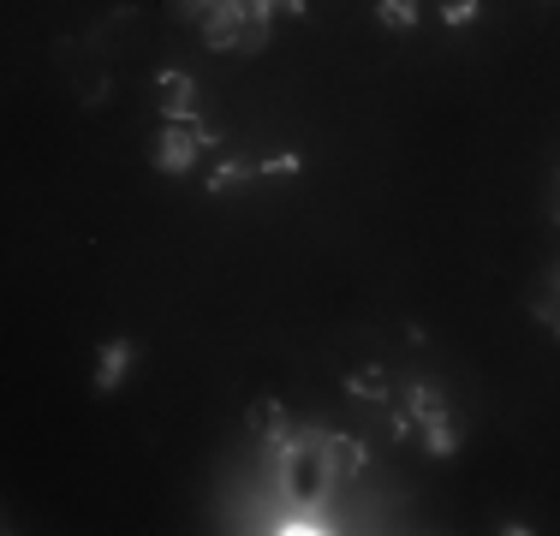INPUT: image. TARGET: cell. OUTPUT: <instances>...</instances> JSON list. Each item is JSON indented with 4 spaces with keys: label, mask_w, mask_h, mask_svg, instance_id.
<instances>
[{
    "label": "cell",
    "mask_w": 560,
    "mask_h": 536,
    "mask_svg": "<svg viewBox=\"0 0 560 536\" xmlns=\"http://www.w3.org/2000/svg\"><path fill=\"white\" fill-rule=\"evenodd\" d=\"M471 19H477V0H442V24L459 31V24H471Z\"/></svg>",
    "instance_id": "cell-16"
},
{
    "label": "cell",
    "mask_w": 560,
    "mask_h": 536,
    "mask_svg": "<svg viewBox=\"0 0 560 536\" xmlns=\"http://www.w3.org/2000/svg\"><path fill=\"white\" fill-rule=\"evenodd\" d=\"M131 358H138V352H131V340H114L108 352H102V370H96V387H102V394H108V387H119V375L131 370Z\"/></svg>",
    "instance_id": "cell-9"
},
{
    "label": "cell",
    "mask_w": 560,
    "mask_h": 536,
    "mask_svg": "<svg viewBox=\"0 0 560 536\" xmlns=\"http://www.w3.org/2000/svg\"><path fill=\"white\" fill-rule=\"evenodd\" d=\"M262 173V161H226V167H215V179H209V191L226 197V191H238L245 179H257Z\"/></svg>",
    "instance_id": "cell-10"
},
{
    "label": "cell",
    "mask_w": 560,
    "mask_h": 536,
    "mask_svg": "<svg viewBox=\"0 0 560 536\" xmlns=\"http://www.w3.org/2000/svg\"><path fill=\"white\" fill-rule=\"evenodd\" d=\"M250 429L269 435L275 447H292V423H287V411H280L275 399H257V406H250Z\"/></svg>",
    "instance_id": "cell-7"
},
{
    "label": "cell",
    "mask_w": 560,
    "mask_h": 536,
    "mask_svg": "<svg viewBox=\"0 0 560 536\" xmlns=\"http://www.w3.org/2000/svg\"><path fill=\"white\" fill-rule=\"evenodd\" d=\"M275 531L280 536H323V531H335V525H328V518H316V506H299V513L275 518Z\"/></svg>",
    "instance_id": "cell-11"
},
{
    "label": "cell",
    "mask_w": 560,
    "mask_h": 536,
    "mask_svg": "<svg viewBox=\"0 0 560 536\" xmlns=\"http://www.w3.org/2000/svg\"><path fill=\"white\" fill-rule=\"evenodd\" d=\"M209 150V126L203 119H167L162 126V138H155V167L162 173H191L197 167V155Z\"/></svg>",
    "instance_id": "cell-2"
},
{
    "label": "cell",
    "mask_w": 560,
    "mask_h": 536,
    "mask_svg": "<svg viewBox=\"0 0 560 536\" xmlns=\"http://www.w3.org/2000/svg\"><path fill=\"white\" fill-rule=\"evenodd\" d=\"M418 435H423V447L435 453V459H447L459 441H453V423H447V411H430V418H418Z\"/></svg>",
    "instance_id": "cell-8"
},
{
    "label": "cell",
    "mask_w": 560,
    "mask_h": 536,
    "mask_svg": "<svg viewBox=\"0 0 560 536\" xmlns=\"http://www.w3.org/2000/svg\"><path fill=\"white\" fill-rule=\"evenodd\" d=\"M549 221H560V179L549 185Z\"/></svg>",
    "instance_id": "cell-19"
},
{
    "label": "cell",
    "mask_w": 560,
    "mask_h": 536,
    "mask_svg": "<svg viewBox=\"0 0 560 536\" xmlns=\"http://www.w3.org/2000/svg\"><path fill=\"white\" fill-rule=\"evenodd\" d=\"M238 31H245V12H238V0H215V12L203 19V48L238 54Z\"/></svg>",
    "instance_id": "cell-3"
},
{
    "label": "cell",
    "mask_w": 560,
    "mask_h": 536,
    "mask_svg": "<svg viewBox=\"0 0 560 536\" xmlns=\"http://www.w3.org/2000/svg\"><path fill=\"white\" fill-rule=\"evenodd\" d=\"M346 394H352V399H376V406H388V399H394L388 370H382V364H358L352 375H346Z\"/></svg>",
    "instance_id": "cell-6"
},
{
    "label": "cell",
    "mask_w": 560,
    "mask_h": 536,
    "mask_svg": "<svg viewBox=\"0 0 560 536\" xmlns=\"http://www.w3.org/2000/svg\"><path fill=\"white\" fill-rule=\"evenodd\" d=\"M162 114L167 119H191L197 114V84L185 72H162Z\"/></svg>",
    "instance_id": "cell-5"
},
{
    "label": "cell",
    "mask_w": 560,
    "mask_h": 536,
    "mask_svg": "<svg viewBox=\"0 0 560 536\" xmlns=\"http://www.w3.org/2000/svg\"><path fill=\"white\" fill-rule=\"evenodd\" d=\"M209 12H215V0H167V19L173 24H197V31H203Z\"/></svg>",
    "instance_id": "cell-13"
},
{
    "label": "cell",
    "mask_w": 560,
    "mask_h": 536,
    "mask_svg": "<svg viewBox=\"0 0 560 536\" xmlns=\"http://www.w3.org/2000/svg\"><path fill=\"white\" fill-rule=\"evenodd\" d=\"M549 328H555V340H560V311H555V322H549Z\"/></svg>",
    "instance_id": "cell-20"
},
{
    "label": "cell",
    "mask_w": 560,
    "mask_h": 536,
    "mask_svg": "<svg viewBox=\"0 0 560 536\" xmlns=\"http://www.w3.org/2000/svg\"><path fill=\"white\" fill-rule=\"evenodd\" d=\"M262 173H299V155H275V161H262Z\"/></svg>",
    "instance_id": "cell-17"
},
{
    "label": "cell",
    "mask_w": 560,
    "mask_h": 536,
    "mask_svg": "<svg viewBox=\"0 0 560 536\" xmlns=\"http://www.w3.org/2000/svg\"><path fill=\"white\" fill-rule=\"evenodd\" d=\"M323 459H328V477H335V482H358V477H364V441L328 435L323 441Z\"/></svg>",
    "instance_id": "cell-4"
},
{
    "label": "cell",
    "mask_w": 560,
    "mask_h": 536,
    "mask_svg": "<svg viewBox=\"0 0 560 536\" xmlns=\"http://www.w3.org/2000/svg\"><path fill=\"white\" fill-rule=\"evenodd\" d=\"M269 48V19H250L245 12V31H238V54H262Z\"/></svg>",
    "instance_id": "cell-15"
},
{
    "label": "cell",
    "mask_w": 560,
    "mask_h": 536,
    "mask_svg": "<svg viewBox=\"0 0 560 536\" xmlns=\"http://www.w3.org/2000/svg\"><path fill=\"white\" fill-rule=\"evenodd\" d=\"M399 411H406V418H430V411H442V394H435V387H399Z\"/></svg>",
    "instance_id": "cell-12"
},
{
    "label": "cell",
    "mask_w": 560,
    "mask_h": 536,
    "mask_svg": "<svg viewBox=\"0 0 560 536\" xmlns=\"http://www.w3.org/2000/svg\"><path fill=\"white\" fill-rule=\"evenodd\" d=\"M323 441L328 435H292V447H280V477H287L292 506H323L328 494V459H323Z\"/></svg>",
    "instance_id": "cell-1"
},
{
    "label": "cell",
    "mask_w": 560,
    "mask_h": 536,
    "mask_svg": "<svg viewBox=\"0 0 560 536\" xmlns=\"http://www.w3.org/2000/svg\"><path fill=\"white\" fill-rule=\"evenodd\" d=\"M275 12L280 19H304V0H275Z\"/></svg>",
    "instance_id": "cell-18"
},
{
    "label": "cell",
    "mask_w": 560,
    "mask_h": 536,
    "mask_svg": "<svg viewBox=\"0 0 560 536\" xmlns=\"http://www.w3.org/2000/svg\"><path fill=\"white\" fill-rule=\"evenodd\" d=\"M376 19L388 24V31H411V24H418V7H411V0H382Z\"/></svg>",
    "instance_id": "cell-14"
}]
</instances>
